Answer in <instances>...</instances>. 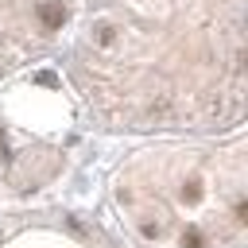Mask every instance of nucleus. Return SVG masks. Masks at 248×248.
<instances>
[{"mask_svg":"<svg viewBox=\"0 0 248 248\" xmlns=\"http://www.w3.org/2000/svg\"><path fill=\"white\" fill-rule=\"evenodd\" d=\"M70 78L112 132L236 128L244 0H85Z\"/></svg>","mask_w":248,"mask_h":248,"instance_id":"f257e3e1","label":"nucleus"},{"mask_svg":"<svg viewBox=\"0 0 248 248\" xmlns=\"http://www.w3.org/2000/svg\"><path fill=\"white\" fill-rule=\"evenodd\" d=\"M116 202L155 248H244V143L140 151L120 167Z\"/></svg>","mask_w":248,"mask_h":248,"instance_id":"f03ea898","label":"nucleus"},{"mask_svg":"<svg viewBox=\"0 0 248 248\" xmlns=\"http://www.w3.org/2000/svg\"><path fill=\"white\" fill-rule=\"evenodd\" d=\"M74 16V0H0V78L46 54Z\"/></svg>","mask_w":248,"mask_h":248,"instance_id":"7ed1b4c3","label":"nucleus"}]
</instances>
